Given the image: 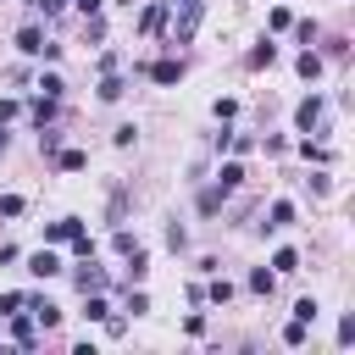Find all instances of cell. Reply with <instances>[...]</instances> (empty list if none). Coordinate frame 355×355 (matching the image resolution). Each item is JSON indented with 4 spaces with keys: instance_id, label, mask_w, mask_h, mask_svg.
Segmentation results:
<instances>
[{
    "instance_id": "cell-1",
    "label": "cell",
    "mask_w": 355,
    "mask_h": 355,
    "mask_svg": "<svg viewBox=\"0 0 355 355\" xmlns=\"http://www.w3.org/2000/svg\"><path fill=\"white\" fill-rule=\"evenodd\" d=\"M172 6H183V11L172 17V44H189L194 28H200V0H172Z\"/></svg>"
},
{
    "instance_id": "cell-2",
    "label": "cell",
    "mask_w": 355,
    "mask_h": 355,
    "mask_svg": "<svg viewBox=\"0 0 355 355\" xmlns=\"http://www.w3.org/2000/svg\"><path fill=\"white\" fill-rule=\"evenodd\" d=\"M22 311H28V316H33L39 327H55V322H61V305H55V300H44V294H33V300H28Z\"/></svg>"
},
{
    "instance_id": "cell-3",
    "label": "cell",
    "mask_w": 355,
    "mask_h": 355,
    "mask_svg": "<svg viewBox=\"0 0 355 355\" xmlns=\"http://www.w3.org/2000/svg\"><path fill=\"white\" fill-rule=\"evenodd\" d=\"M78 233H83V222H78V216H61V222L44 227V244H72Z\"/></svg>"
},
{
    "instance_id": "cell-4",
    "label": "cell",
    "mask_w": 355,
    "mask_h": 355,
    "mask_svg": "<svg viewBox=\"0 0 355 355\" xmlns=\"http://www.w3.org/2000/svg\"><path fill=\"white\" fill-rule=\"evenodd\" d=\"M28 272H33V277H55V272H61V255L44 244V250H33V255H28Z\"/></svg>"
},
{
    "instance_id": "cell-5",
    "label": "cell",
    "mask_w": 355,
    "mask_h": 355,
    "mask_svg": "<svg viewBox=\"0 0 355 355\" xmlns=\"http://www.w3.org/2000/svg\"><path fill=\"white\" fill-rule=\"evenodd\" d=\"M72 277H78V288H83V294H105V272L94 266V255H89V266H78Z\"/></svg>"
},
{
    "instance_id": "cell-6",
    "label": "cell",
    "mask_w": 355,
    "mask_h": 355,
    "mask_svg": "<svg viewBox=\"0 0 355 355\" xmlns=\"http://www.w3.org/2000/svg\"><path fill=\"white\" fill-rule=\"evenodd\" d=\"M316 122H322V100L311 94V100H300V111H294V128H300V133H311Z\"/></svg>"
},
{
    "instance_id": "cell-7",
    "label": "cell",
    "mask_w": 355,
    "mask_h": 355,
    "mask_svg": "<svg viewBox=\"0 0 355 355\" xmlns=\"http://www.w3.org/2000/svg\"><path fill=\"white\" fill-rule=\"evenodd\" d=\"M17 50H22V55H44V33H39L33 22H28V28L17 33Z\"/></svg>"
},
{
    "instance_id": "cell-8",
    "label": "cell",
    "mask_w": 355,
    "mask_h": 355,
    "mask_svg": "<svg viewBox=\"0 0 355 355\" xmlns=\"http://www.w3.org/2000/svg\"><path fill=\"white\" fill-rule=\"evenodd\" d=\"M150 78H155V83H178V78H183V61H178V55H166V61H155V67H150Z\"/></svg>"
},
{
    "instance_id": "cell-9",
    "label": "cell",
    "mask_w": 355,
    "mask_h": 355,
    "mask_svg": "<svg viewBox=\"0 0 355 355\" xmlns=\"http://www.w3.org/2000/svg\"><path fill=\"white\" fill-rule=\"evenodd\" d=\"M11 338H17V344H33V338H39V322L17 311V316H11Z\"/></svg>"
},
{
    "instance_id": "cell-10",
    "label": "cell",
    "mask_w": 355,
    "mask_h": 355,
    "mask_svg": "<svg viewBox=\"0 0 355 355\" xmlns=\"http://www.w3.org/2000/svg\"><path fill=\"white\" fill-rule=\"evenodd\" d=\"M239 183H244V166H239V161H227V166L216 172V189H222V194H233Z\"/></svg>"
},
{
    "instance_id": "cell-11",
    "label": "cell",
    "mask_w": 355,
    "mask_h": 355,
    "mask_svg": "<svg viewBox=\"0 0 355 355\" xmlns=\"http://www.w3.org/2000/svg\"><path fill=\"white\" fill-rule=\"evenodd\" d=\"M294 67H300V78H311V83L322 78V55H316V50H300V61H294Z\"/></svg>"
},
{
    "instance_id": "cell-12",
    "label": "cell",
    "mask_w": 355,
    "mask_h": 355,
    "mask_svg": "<svg viewBox=\"0 0 355 355\" xmlns=\"http://www.w3.org/2000/svg\"><path fill=\"white\" fill-rule=\"evenodd\" d=\"M83 316H89V322H105V316H111L105 294H83Z\"/></svg>"
},
{
    "instance_id": "cell-13",
    "label": "cell",
    "mask_w": 355,
    "mask_h": 355,
    "mask_svg": "<svg viewBox=\"0 0 355 355\" xmlns=\"http://www.w3.org/2000/svg\"><path fill=\"white\" fill-rule=\"evenodd\" d=\"M272 61H277V44H272V39H261V44L250 50V67H272Z\"/></svg>"
},
{
    "instance_id": "cell-14",
    "label": "cell",
    "mask_w": 355,
    "mask_h": 355,
    "mask_svg": "<svg viewBox=\"0 0 355 355\" xmlns=\"http://www.w3.org/2000/svg\"><path fill=\"white\" fill-rule=\"evenodd\" d=\"M294 222V200H272V222L266 227H288Z\"/></svg>"
},
{
    "instance_id": "cell-15",
    "label": "cell",
    "mask_w": 355,
    "mask_h": 355,
    "mask_svg": "<svg viewBox=\"0 0 355 355\" xmlns=\"http://www.w3.org/2000/svg\"><path fill=\"white\" fill-rule=\"evenodd\" d=\"M122 89H128V83H122L116 72H105V78H100V100H122Z\"/></svg>"
},
{
    "instance_id": "cell-16",
    "label": "cell",
    "mask_w": 355,
    "mask_h": 355,
    "mask_svg": "<svg viewBox=\"0 0 355 355\" xmlns=\"http://www.w3.org/2000/svg\"><path fill=\"white\" fill-rule=\"evenodd\" d=\"M272 283H277V272H266V266L250 272V288H255V294H272Z\"/></svg>"
},
{
    "instance_id": "cell-17",
    "label": "cell",
    "mask_w": 355,
    "mask_h": 355,
    "mask_svg": "<svg viewBox=\"0 0 355 355\" xmlns=\"http://www.w3.org/2000/svg\"><path fill=\"white\" fill-rule=\"evenodd\" d=\"M161 22H166V6H150V11H144V17H139V28H144V33H155V28H161Z\"/></svg>"
},
{
    "instance_id": "cell-18",
    "label": "cell",
    "mask_w": 355,
    "mask_h": 355,
    "mask_svg": "<svg viewBox=\"0 0 355 355\" xmlns=\"http://www.w3.org/2000/svg\"><path fill=\"white\" fill-rule=\"evenodd\" d=\"M50 116H55V100H50V94H39V100H33V122H39V128H44V122H50Z\"/></svg>"
},
{
    "instance_id": "cell-19",
    "label": "cell",
    "mask_w": 355,
    "mask_h": 355,
    "mask_svg": "<svg viewBox=\"0 0 355 355\" xmlns=\"http://www.w3.org/2000/svg\"><path fill=\"white\" fill-rule=\"evenodd\" d=\"M22 305H28V294H17V288H11V294H0V316H17Z\"/></svg>"
},
{
    "instance_id": "cell-20",
    "label": "cell",
    "mask_w": 355,
    "mask_h": 355,
    "mask_svg": "<svg viewBox=\"0 0 355 355\" xmlns=\"http://www.w3.org/2000/svg\"><path fill=\"white\" fill-rule=\"evenodd\" d=\"M61 89H67V83H61L55 72H44V78H39V94H50V100H61Z\"/></svg>"
},
{
    "instance_id": "cell-21",
    "label": "cell",
    "mask_w": 355,
    "mask_h": 355,
    "mask_svg": "<svg viewBox=\"0 0 355 355\" xmlns=\"http://www.w3.org/2000/svg\"><path fill=\"white\" fill-rule=\"evenodd\" d=\"M300 155H305V161H316V166H327V144H311V139H305V144H300Z\"/></svg>"
},
{
    "instance_id": "cell-22",
    "label": "cell",
    "mask_w": 355,
    "mask_h": 355,
    "mask_svg": "<svg viewBox=\"0 0 355 355\" xmlns=\"http://www.w3.org/2000/svg\"><path fill=\"white\" fill-rule=\"evenodd\" d=\"M83 161H89L83 150H61V172H83Z\"/></svg>"
},
{
    "instance_id": "cell-23",
    "label": "cell",
    "mask_w": 355,
    "mask_h": 355,
    "mask_svg": "<svg viewBox=\"0 0 355 355\" xmlns=\"http://www.w3.org/2000/svg\"><path fill=\"white\" fill-rule=\"evenodd\" d=\"M294 266H300L294 250H277V255H272V272H294Z\"/></svg>"
},
{
    "instance_id": "cell-24",
    "label": "cell",
    "mask_w": 355,
    "mask_h": 355,
    "mask_svg": "<svg viewBox=\"0 0 355 355\" xmlns=\"http://www.w3.org/2000/svg\"><path fill=\"white\" fill-rule=\"evenodd\" d=\"M205 294H211V300H216V305H227V300H233V283H227V277H216V283H211V288H205Z\"/></svg>"
},
{
    "instance_id": "cell-25",
    "label": "cell",
    "mask_w": 355,
    "mask_h": 355,
    "mask_svg": "<svg viewBox=\"0 0 355 355\" xmlns=\"http://www.w3.org/2000/svg\"><path fill=\"white\" fill-rule=\"evenodd\" d=\"M294 322L311 327V322H316V300H294Z\"/></svg>"
},
{
    "instance_id": "cell-26",
    "label": "cell",
    "mask_w": 355,
    "mask_h": 355,
    "mask_svg": "<svg viewBox=\"0 0 355 355\" xmlns=\"http://www.w3.org/2000/svg\"><path fill=\"white\" fill-rule=\"evenodd\" d=\"M111 139H116V144H122V150H128V144H133V139H139V128H133V122H122V128H116V133H111Z\"/></svg>"
},
{
    "instance_id": "cell-27",
    "label": "cell",
    "mask_w": 355,
    "mask_h": 355,
    "mask_svg": "<svg viewBox=\"0 0 355 355\" xmlns=\"http://www.w3.org/2000/svg\"><path fill=\"white\" fill-rule=\"evenodd\" d=\"M0 216H22V194H6L0 200Z\"/></svg>"
},
{
    "instance_id": "cell-28",
    "label": "cell",
    "mask_w": 355,
    "mask_h": 355,
    "mask_svg": "<svg viewBox=\"0 0 355 355\" xmlns=\"http://www.w3.org/2000/svg\"><path fill=\"white\" fill-rule=\"evenodd\" d=\"M283 344H305V322H288L283 327Z\"/></svg>"
},
{
    "instance_id": "cell-29",
    "label": "cell",
    "mask_w": 355,
    "mask_h": 355,
    "mask_svg": "<svg viewBox=\"0 0 355 355\" xmlns=\"http://www.w3.org/2000/svg\"><path fill=\"white\" fill-rule=\"evenodd\" d=\"M100 6H105V0H78V11H83V17H100Z\"/></svg>"
},
{
    "instance_id": "cell-30",
    "label": "cell",
    "mask_w": 355,
    "mask_h": 355,
    "mask_svg": "<svg viewBox=\"0 0 355 355\" xmlns=\"http://www.w3.org/2000/svg\"><path fill=\"white\" fill-rule=\"evenodd\" d=\"M0 155H6V139H0Z\"/></svg>"
},
{
    "instance_id": "cell-31",
    "label": "cell",
    "mask_w": 355,
    "mask_h": 355,
    "mask_svg": "<svg viewBox=\"0 0 355 355\" xmlns=\"http://www.w3.org/2000/svg\"><path fill=\"white\" fill-rule=\"evenodd\" d=\"M0 139H6V133H0Z\"/></svg>"
}]
</instances>
